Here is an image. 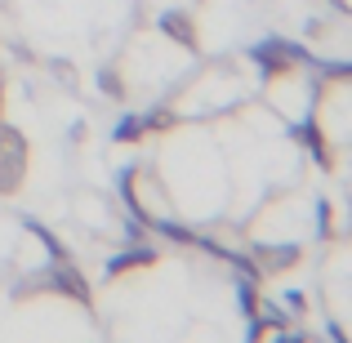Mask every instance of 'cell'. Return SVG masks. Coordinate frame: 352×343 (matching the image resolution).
<instances>
[{
	"instance_id": "6da1fadb",
	"label": "cell",
	"mask_w": 352,
	"mask_h": 343,
	"mask_svg": "<svg viewBox=\"0 0 352 343\" xmlns=\"http://www.w3.org/2000/svg\"><path fill=\"white\" fill-rule=\"evenodd\" d=\"M267 103H272L276 116L299 125L312 112V85L303 76H294V71H276V76H267Z\"/></svg>"
},
{
	"instance_id": "7a4b0ae2",
	"label": "cell",
	"mask_w": 352,
	"mask_h": 343,
	"mask_svg": "<svg viewBox=\"0 0 352 343\" xmlns=\"http://www.w3.org/2000/svg\"><path fill=\"white\" fill-rule=\"evenodd\" d=\"M317 125L330 143H352V85H330L317 107Z\"/></svg>"
},
{
	"instance_id": "3957f363",
	"label": "cell",
	"mask_w": 352,
	"mask_h": 343,
	"mask_svg": "<svg viewBox=\"0 0 352 343\" xmlns=\"http://www.w3.org/2000/svg\"><path fill=\"white\" fill-rule=\"evenodd\" d=\"M27 179V138L14 125H0V197H14Z\"/></svg>"
}]
</instances>
